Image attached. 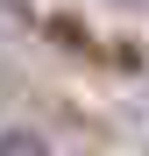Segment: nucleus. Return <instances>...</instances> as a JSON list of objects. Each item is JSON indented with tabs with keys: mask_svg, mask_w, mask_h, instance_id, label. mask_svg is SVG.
I'll use <instances>...</instances> for the list:
<instances>
[{
	"mask_svg": "<svg viewBox=\"0 0 149 156\" xmlns=\"http://www.w3.org/2000/svg\"><path fill=\"white\" fill-rule=\"evenodd\" d=\"M0 149H43V135H21V128H0Z\"/></svg>",
	"mask_w": 149,
	"mask_h": 156,
	"instance_id": "obj_1",
	"label": "nucleus"
}]
</instances>
